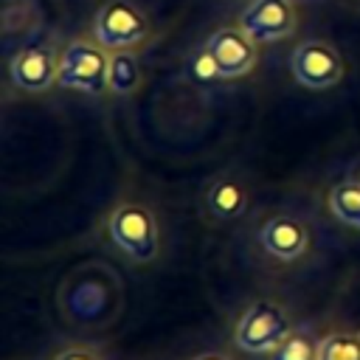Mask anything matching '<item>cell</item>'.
I'll list each match as a JSON object with an SVG mask.
<instances>
[{
    "label": "cell",
    "mask_w": 360,
    "mask_h": 360,
    "mask_svg": "<svg viewBox=\"0 0 360 360\" xmlns=\"http://www.w3.org/2000/svg\"><path fill=\"white\" fill-rule=\"evenodd\" d=\"M138 82H141L138 56H132L129 51H118L115 56H110V87L115 93H132Z\"/></svg>",
    "instance_id": "12"
},
{
    "label": "cell",
    "mask_w": 360,
    "mask_h": 360,
    "mask_svg": "<svg viewBox=\"0 0 360 360\" xmlns=\"http://www.w3.org/2000/svg\"><path fill=\"white\" fill-rule=\"evenodd\" d=\"M292 335L287 312L273 301H253L233 329V343L245 352L262 354L276 352L287 338Z\"/></svg>",
    "instance_id": "2"
},
{
    "label": "cell",
    "mask_w": 360,
    "mask_h": 360,
    "mask_svg": "<svg viewBox=\"0 0 360 360\" xmlns=\"http://www.w3.org/2000/svg\"><path fill=\"white\" fill-rule=\"evenodd\" d=\"M318 360H360V335L335 332L318 343Z\"/></svg>",
    "instance_id": "13"
},
{
    "label": "cell",
    "mask_w": 360,
    "mask_h": 360,
    "mask_svg": "<svg viewBox=\"0 0 360 360\" xmlns=\"http://www.w3.org/2000/svg\"><path fill=\"white\" fill-rule=\"evenodd\" d=\"M349 180H354V183H360V160L352 166V172H349Z\"/></svg>",
    "instance_id": "18"
},
{
    "label": "cell",
    "mask_w": 360,
    "mask_h": 360,
    "mask_svg": "<svg viewBox=\"0 0 360 360\" xmlns=\"http://www.w3.org/2000/svg\"><path fill=\"white\" fill-rule=\"evenodd\" d=\"M290 70L298 84H304L309 90H326L340 82L343 62H340V53L335 45H329L323 39H307L292 51Z\"/></svg>",
    "instance_id": "5"
},
{
    "label": "cell",
    "mask_w": 360,
    "mask_h": 360,
    "mask_svg": "<svg viewBox=\"0 0 360 360\" xmlns=\"http://www.w3.org/2000/svg\"><path fill=\"white\" fill-rule=\"evenodd\" d=\"M326 205H329L335 219H340L352 228H360V183H354V180L338 183L329 191Z\"/></svg>",
    "instance_id": "11"
},
{
    "label": "cell",
    "mask_w": 360,
    "mask_h": 360,
    "mask_svg": "<svg viewBox=\"0 0 360 360\" xmlns=\"http://www.w3.org/2000/svg\"><path fill=\"white\" fill-rule=\"evenodd\" d=\"M194 360H231V357L222 354V352H202V354H197Z\"/></svg>",
    "instance_id": "17"
},
{
    "label": "cell",
    "mask_w": 360,
    "mask_h": 360,
    "mask_svg": "<svg viewBox=\"0 0 360 360\" xmlns=\"http://www.w3.org/2000/svg\"><path fill=\"white\" fill-rule=\"evenodd\" d=\"M110 239L135 262H149L158 253V219L146 205H118L110 214Z\"/></svg>",
    "instance_id": "3"
},
{
    "label": "cell",
    "mask_w": 360,
    "mask_h": 360,
    "mask_svg": "<svg viewBox=\"0 0 360 360\" xmlns=\"http://www.w3.org/2000/svg\"><path fill=\"white\" fill-rule=\"evenodd\" d=\"M56 68L59 59H53V51L48 45H28L11 56L8 73L17 87L28 93H42L56 82Z\"/></svg>",
    "instance_id": "8"
},
{
    "label": "cell",
    "mask_w": 360,
    "mask_h": 360,
    "mask_svg": "<svg viewBox=\"0 0 360 360\" xmlns=\"http://www.w3.org/2000/svg\"><path fill=\"white\" fill-rule=\"evenodd\" d=\"M56 360H98V357H96L90 349H84V346H70V349L59 352Z\"/></svg>",
    "instance_id": "16"
},
{
    "label": "cell",
    "mask_w": 360,
    "mask_h": 360,
    "mask_svg": "<svg viewBox=\"0 0 360 360\" xmlns=\"http://www.w3.org/2000/svg\"><path fill=\"white\" fill-rule=\"evenodd\" d=\"M259 242L262 248L278 259V262H292L298 259L307 245H309V233H307V225L298 219V217H290V214H276L270 217L262 231H259Z\"/></svg>",
    "instance_id": "9"
},
{
    "label": "cell",
    "mask_w": 360,
    "mask_h": 360,
    "mask_svg": "<svg viewBox=\"0 0 360 360\" xmlns=\"http://www.w3.org/2000/svg\"><path fill=\"white\" fill-rule=\"evenodd\" d=\"M188 76H191L197 84H214V82L225 79L222 70H219V65H217V59L211 56L208 48L191 53V59H188Z\"/></svg>",
    "instance_id": "15"
},
{
    "label": "cell",
    "mask_w": 360,
    "mask_h": 360,
    "mask_svg": "<svg viewBox=\"0 0 360 360\" xmlns=\"http://www.w3.org/2000/svg\"><path fill=\"white\" fill-rule=\"evenodd\" d=\"M273 360H318V343H312V338L304 332H292L273 352Z\"/></svg>",
    "instance_id": "14"
},
{
    "label": "cell",
    "mask_w": 360,
    "mask_h": 360,
    "mask_svg": "<svg viewBox=\"0 0 360 360\" xmlns=\"http://www.w3.org/2000/svg\"><path fill=\"white\" fill-rule=\"evenodd\" d=\"M205 48L217 59L225 79H239L250 73L256 65V48H253V39L245 34V28H231V25L217 28L208 37Z\"/></svg>",
    "instance_id": "7"
},
{
    "label": "cell",
    "mask_w": 360,
    "mask_h": 360,
    "mask_svg": "<svg viewBox=\"0 0 360 360\" xmlns=\"http://www.w3.org/2000/svg\"><path fill=\"white\" fill-rule=\"evenodd\" d=\"M56 84L84 93H104L110 87V56L104 48L84 39H73L59 53Z\"/></svg>",
    "instance_id": "1"
},
{
    "label": "cell",
    "mask_w": 360,
    "mask_h": 360,
    "mask_svg": "<svg viewBox=\"0 0 360 360\" xmlns=\"http://www.w3.org/2000/svg\"><path fill=\"white\" fill-rule=\"evenodd\" d=\"M93 31H96V39L101 48L127 51V48H135L146 39L149 20L129 0H110L96 11Z\"/></svg>",
    "instance_id": "4"
},
{
    "label": "cell",
    "mask_w": 360,
    "mask_h": 360,
    "mask_svg": "<svg viewBox=\"0 0 360 360\" xmlns=\"http://www.w3.org/2000/svg\"><path fill=\"white\" fill-rule=\"evenodd\" d=\"M242 28L256 42H276L295 31L292 0H253L242 11Z\"/></svg>",
    "instance_id": "6"
},
{
    "label": "cell",
    "mask_w": 360,
    "mask_h": 360,
    "mask_svg": "<svg viewBox=\"0 0 360 360\" xmlns=\"http://www.w3.org/2000/svg\"><path fill=\"white\" fill-rule=\"evenodd\" d=\"M205 205L217 219H233L248 208V188L236 177H219L208 188Z\"/></svg>",
    "instance_id": "10"
}]
</instances>
